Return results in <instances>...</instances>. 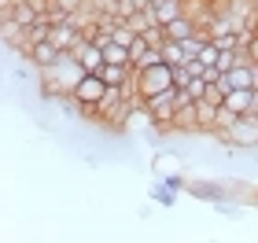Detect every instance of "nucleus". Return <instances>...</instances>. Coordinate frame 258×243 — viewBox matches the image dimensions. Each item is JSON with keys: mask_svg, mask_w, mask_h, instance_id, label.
Wrapping results in <instances>:
<instances>
[{"mask_svg": "<svg viewBox=\"0 0 258 243\" xmlns=\"http://www.w3.org/2000/svg\"><path fill=\"white\" fill-rule=\"evenodd\" d=\"M177 85V66L166 63V59H159V63H151V66H140L137 70V92L140 96H155V92H166Z\"/></svg>", "mask_w": 258, "mask_h": 243, "instance_id": "1", "label": "nucleus"}, {"mask_svg": "<svg viewBox=\"0 0 258 243\" xmlns=\"http://www.w3.org/2000/svg\"><path fill=\"white\" fill-rule=\"evenodd\" d=\"M214 136H218L225 147L251 151V147H258V114H240L229 129H221V133H214Z\"/></svg>", "mask_w": 258, "mask_h": 243, "instance_id": "2", "label": "nucleus"}, {"mask_svg": "<svg viewBox=\"0 0 258 243\" xmlns=\"http://www.w3.org/2000/svg\"><path fill=\"white\" fill-rule=\"evenodd\" d=\"M218 81L225 85V92H229V89H258V63L247 55L243 63H236L229 74H221Z\"/></svg>", "mask_w": 258, "mask_h": 243, "instance_id": "3", "label": "nucleus"}, {"mask_svg": "<svg viewBox=\"0 0 258 243\" xmlns=\"http://www.w3.org/2000/svg\"><path fill=\"white\" fill-rule=\"evenodd\" d=\"M103 92H107V81H103L96 70H85V77H81V81H78V89H74V96L92 111V107H96V103L103 100Z\"/></svg>", "mask_w": 258, "mask_h": 243, "instance_id": "4", "label": "nucleus"}, {"mask_svg": "<svg viewBox=\"0 0 258 243\" xmlns=\"http://www.w3.org/2000/svg\"><path fill=\"white\" fill-rule=\"evenodd\" d=\"M70 52L78 55V63L85 66V70H100V66L107 63V55H103V44H96V41L89 37V33H85V37H81V41H78Z\"/></svg>", "mask_w": 258, "mask_h": 243, "instance_id": "5", "label": "nucleus"}, {"mask_svg": "<svg viewBox=\"0 0 258 243\" xmlns=\"http://www.w3.org/2000/svg\"><path fill=\"white\" fill-rule=\"evenodd\" d=\"M162 59V48H155L148 37H137L133 44H129V63H133V70H140V66H151Z\"/></svg>", "mask_w": 258, "mask_h": 243, "instance_id": "6", "label": "nucleus"}, {"mask_svg": "<svg viewBox=\"0 0 258 243\" xmlns=\"http://www.w3.org/2000/svg\"><path fill=\"white\" fill-rule=\"evenodd\" d=\"M173 133H203L199 129V107H196V100H184L177 114H173Z\"/></svg>", "mask_w": 258, "mask_h": 243, "instance_id": "7", "label": "nucleus"}, {"mask_svg": "<svg viewBox=\"0 0 258 243\" xmlns=\"http://www.w3.org/2000/svg\"><path fill=\"white\" fill-rule=\"evenodd\" d=\"M81 37H85V30H78L74 22H67V19H63V22H55V26H52V37H48V41L55 44V48L70 52V48H74V44H78Z\"/></svg>", "mask_w": 258, "mask_h": 243, "instance_id": "8", "label": "nucleus"}, {"mask_svg": "<svg viewBox=\"0 0 258 243\" xmlns=\"http://www.w3.org/2000/svg\"><path fill=\"white\" fill-rule=\"evenodd\" d=\"M59 55H63V48H55L52 41H41V44H33V48H30V59L37 66H52Z\"/></svg>", "mask_w": 258, "mask_h": 243, "instance_id": "9", "label": "nucleus"}, {"mask_svg": "<svg viewBox=\"0 0 258 243\" xmlns=\"http://www.w3.org/2000/svg\"><path fill=\"white\" fill-rule=\"evenodd\" d=\"M162 59L166 63H173V66H184L192 59L188 55V48H184V41H173V37H166V44H162Z\"/></svg>", "mask_w": 258, "mask_h": 243, "instance_id": "10", "label": "nucleus"}, {"mask_svg": "<svg viewBox=\"0 0 258 243\" xmlns=\"http://www.w3.org/2000/svg\"><path fill=\"white\" fill-rule=\"evenodd\" d=\"M192 33H199V26L188 19V15H181V19H173V22H166V37H173V41H188Z\"/></svg>", "mask_w": 258, "mask_h": 243, "instance_id": "11", "label": "nucleus"}, {"mask_svg": "<svg viewBox=\"0 0 258 243\" xmlns=\"http://www.w3.org/2000/svg\"><path fill=\"white\" fill-rule=\"evenodd\" d=\"M125 22H129V26H133L137 33H148L151 26H162L159 15H155V8H148V11H133V15H129Z\"/></svg>", "mask_w": 258, "mask_h": 243, "instance_id": "12", "label": "nucleus"}, {"mask_svg": "<svg viewBox=\"0 0 258 243\" xmlns=\"http://www.w3.org/2000/svg\"><path fill=\"white\" fill-rule=\"evenodd\" d=\"M103 55H107V63L133 66V63H129V44H118V41H111V44H103Z\"/></svg>", "mask_w": 258, "mask_h": 243, "instance_id": "13", "label": "nucleus"}, {"mask_svg": "<svg viewBox=\"0 0 258 243\" xmlns=\"http://www.w3.org/2000/svg\"><path fill=\"white\" fill-rule=\"evenodd\" d=\"M236 118H240V114L232 111L229 103H221V107H218V114H214V133H221V129H229V125L236 122Z\"/></svg>", "mask_w": 258, "mask_h": 243, "instance_id": "14", "label": "nucleus"}, {"mask_svg": "<svg viewBox=\"0 0 258 243\" xmlns=\"http://www.w3.org/2000/svg\"><path fill=\"white\" fill-rule=\"evenodd\" d=\"M155 170H159V173H166V177H177L181 158H177V155H159V158H155Z\"/></svg>", "mask_w": 258, "mask_h": 243, "instance_id": "15", "label": "nucleus"}, {"mask_svg": "<svg viewBox=\"0 0 258 243\" xmlns=\"http://www.w3.org/2000/svg\"><path fill=\"white\" fill-rule=\"evenodd\" d=\"M207 85H210L207 77H192V81H188V85H184V89H188V96H192V100H203V92H207Z\"/></svg>", "mask_w": 258, "mask_h": 243, "instance_id": "16", "label": "nucleus"}, {"mask_svg": "<svg viewBox=\"0 0 258 243\" xmlns=\"http://www.w3.org/2000/svg\"><path fill=\"white\" fill-rule=\"evenodd\" d=\"M52 4H55V8H59V11H63V15H74V11H81V8H85V4H89V0H52Z\"/></svg>", "mask_w": 258, "mask_h": 243, "instance_id": "17", "label": "nucleus"}, {"mask_svg": "<svg viewBox=\"0 0 258 243\" xmlns=\"http://www.w3.org/2000/svg\"><path fill=\"white\" fill-rule=\"evenodd\" d=\"M243 48H247V55H251V59L258 63V33H251V41L243 44Z\"/></svg>", "mask_w": 258, "mask_h": 243, "instance_id": "18", "label": "nucleus"}, {"mask_svg": "<svg viewBox=\"0 0 258 243\" xmlns=\"http://www.w3.org/2000/svg\"><path fill=\"white\" fill-rule=\"evenodd\" d=\"M254 114H258V111H254Z\"/></svg>", "mask_w": 258, "mask_h": 243, "instance_id": "19", "label": "nucleus"}]
</instances>
